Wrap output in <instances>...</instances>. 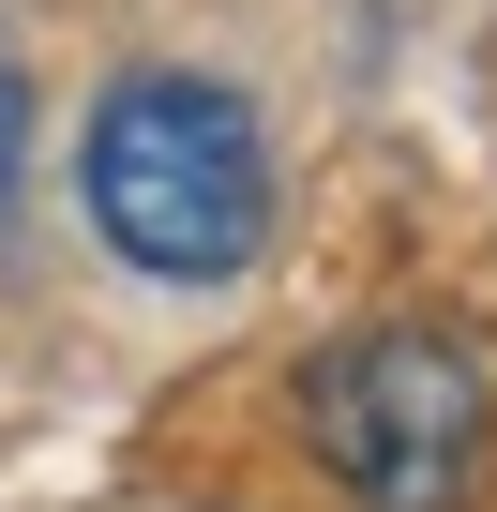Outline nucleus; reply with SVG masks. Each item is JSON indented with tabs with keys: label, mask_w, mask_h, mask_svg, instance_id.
<instances>
[{
	"label": "nucleus",
	"mask_w": 497,
	"mask_h": 512,
	"mask_svg": "<svg viewBox=\"0 0 497 512\" xmlns=\"http://www.w3.org/2000/svg\"><path fill=\"white\" fill-rule=\"evenodd\" d=\"M76 196H91L106 256L151 287H241L272 256V136L226 76H181V61H136L91 91Z\"/></svg>",
	"instance_id": "obj_1"
},
{
	"label": "nucleus",
	"mask_w": 497,
	"mask_h": 512,
	"mask_svg": "<svg viewBox=\"0 0 497 512\" xmlns=\"http://www.w3.org/2000/svg\"><path fill=\"white\" fill-rule=\"evenodd\" d=\"M302 452L362 512H467L497 467V392L437 317H362L302 362Z\"/></svg>",
	"instance_id": "obj_2"
},
{
	"label": "nucleus",
	"mask_w": 497,
	"mask_h": 512,
	"mask_svg": "<svg viewBox=\"0 0 497 512\" xmlns=\"http://www.w3.org/2000/svg\"><path fill=\"white\" fill-rule=\"evenodd\" d=\"M31 121H46V106H31V61L0 46V211H16V181H31Z\"/></svg>",
	"instance_id": "obj_3"
}]
</instances>
